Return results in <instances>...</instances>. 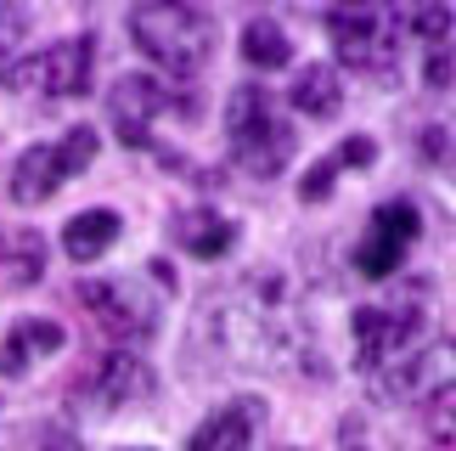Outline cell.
Instances as JSON below:
<instances>
[{"mask_svg": "<svg viewBox=\"0 0 456 451\" xmlns=\"http://www.w3.org/2000/svg\"><path fill=\"white\" fill-rule=\"evenodd\" d=\"M225 147H232L237 169L271 181V176L288 169L299 135H293L288 113L276 108V96L265 91V85H237V91L225 96Z\"/></svg>", "mask_w": 456, "mask_h": 451, "instance_id": "cell-2", "label": "cell"}, {"mask_svg": "<svg viewBox=\"0 0 456 451\" xmlns=\"http://www.w3.org/2000/svg\"><path fill=\"white\" fill-rule=\"evenodd\" d=\"M96 164V130H68L62 142H40V147H28L23 159L12 164V181H6V193L12 203H23V209H34V203H45V198H57V186L62 181H74L79 169H91Z\"/></svg>", "mask_w": 456, "mask_h": 451, "instance_id": "cell-8", "label": "cell"}, {"mask_svg": "<svg viewBox=\"0 0 456 451\" xmlns=\"http://www.w3.org/2000/svg\"><path fill=\"white\" fill-rule=\"evenodd\" d=\"M220 344L232 350L242 367H282L310 350V327L288 299L282 276H248L220 299Z\"/></svg>", "mask_w": 456, "mask_h": 451, "instance_id": "cell-1", "label": "cell"}, {"mask_svg": "<svg viewBox=\"0 0 456 451\" xmlns=\"http://www.w3.org/2000/svg\"><path fill=\"white\" fill-rule=\"evenodd\" d=\"M158 113H191V102L175 91V85L152 79V74H125V79L113 85L108 119H113V130H118V142H125V147H147L152 142V119Z\"/></svg>", "mask_w": 456, "mask_h": 451, "instance_id": "cell-10", "label": "cell"}, {"mask_svg": "<svg viewBox=\"0 0 456 451\" xmlns=\"http://www.w3.org/2000/svg\"><path fill=\"white\" fill-rule=\"evenodd\" d=\"M175 242H181L191 259H220V254H232L237 226L215 209H186V215H175Z\"/></svg>", "mask_w": 456, "mask_h": 451, "instance_id": "cell-17", "label": "cell"}, {"mask_svg": "<svg viewBox=\"0 0 456 451\" xmlns=\"http://www.w3.org/2000/svg\"><path fill=\"white\" fill-rule=\"evenodd\" d=\"M428 429H434V440H440L445 451H456V395H445V401L428 406Z\"/></svg>", "mask_w": 456, "mask_h": 451, "instance_id": "cell-22", "label": "cell"}, {"mask_svg": "<svg viewBox=\"0 0 456 451\" xmlns=\"http://www.w3.org/2000/svg\"><path fill=\"white\" fill-rule=\"evenodd\" d=\"M34 451H85V446H79L74 435H45V440L34 446Z\"/></svg>", "mask_w": 456, "mask_h": 451, "instance_id": "cell-24", "label": "cell"}, {"mask_svg": "<svg viewBox=\"0 0 456 451\" xmlns=\"http://www.w3.org/2000/svg\"><path fill=\"white\" fill-rule=\"evenodd\" d=\"M440 451H445V446H440Z\"/></svg>", "mask_w": 456, "mask_h": 451, "instance_id": "cell-26", "label": "cell"}, {"mask_svg": "<svg viewBox=\"0 0 456 451\" xmlns=\"http://www.w3.org/2000/svg\"><path fill=\"white\" fill-rule=\"evenodd\" d=\"M91 74H96V40L91 34H74V40H57L45 51H28V57H6L0 62V85L12 91H28V96H85L91 91Z\"/></svg>", "mask_w": 456, "mask_h": 451, "instance_id": "cell-5", "label": "cell"}, {"mask_svg": "<svg viewBox=\"0 0 456 451\" xmlns=\"http://www.w3.org/2000/svg\"><path fill=\"white\" fill-rule=\"evenodd\" d=\"M85 401H91L96 412H118V406H142L152 401V390H158V378L152 367L135 350H113V356H102L91 373H85Z\"/></svg>", "mask_w": 456, "mask_h": 451, "instance_id": "cell-12", "label": "cell"}, {"mask_svg": "<svg viewBox=\"0 0 456 451\" xmlns=\"http://www.w3.org/2000/svg\"><path fill=\"white\" fill-rule=\"evenodd\" d=\"M400 17H406V34H417L428 51L445 45V40H451V23H456L451 6H417V12H400Z\"/></svg>", "mask_w": 456, "mask_h": 451, "instance_id": "cell-21", "label": "cell"}, {"mask_svg": "<svg viewBox=\"0 0 456 451\" xmlns=\"http://www.w3.org/2000/svg\"><path fill=\"white\" fill-rule=\"evenodd\" d=\"M62 327L57 322H45V316H23V322H12V333L0 339V378H23L34 361H45V356H57L62 350Z\"/></svg>", "mask_w": 456, "mask_h": 451, "instance_id": "cell-14", "label": "cell"}, {"mask_svg": "<svg viewBox=\"0 0 456 451\" xmlns=\"http://www.w3.org/2000/svg\"><path fill=\"white\" fill-rule=\"evenodd\" d=\"M130 40L164 68V74H198L215 57V17L181 0H152L130 12Z\"/></svg>", "mask_w": 456, "mask_h": 451, "instance_id": "cell-3", "label": "cell"}, {"mask_svg": "<svg viewBox=\"0 0 456 451\" xmlns=\"http://www.w3.org/2000/svg\"><path fill=\"white\" fill-rule=\"evenodd\" d=\"M372 395L389 406H434L456 395V339L423 333L411 350H400L389 367L372 373Z\"/></svg>", "mask_w": 456, "mask_h": 451, "instance_id": "cell-4", "label": "cell"}, {"mask_svg": "<svg viewBox=\"0 0 456 451\" xmlns=\"http://www.w3.org/2000/svg\"><path fill=\"white\" fill-rule=\"evenodd\" d=\"M349 333H355V367L372 378L378 367H389L400 350H411L423 339V316H417V305H361Z\"/></svg>", "mask_w": 456, "mask_h": 451, "instance_id": "cell-11", "label": "cell"}, {"mask_svg": "<svg viewBox=\"0 0 456 451\" xmlns=\"http://www.w3.org/2000/svg\"><path fill=\"white\" fill-rule=\"evenodd\" d=\"M28 34V12L23 6H0V62H6V51Z\"/></svg>", "mask_w": 456, "mask_h": 451, "instance_id": "cell-23", "label": "cell"}, {"mask_svg": "<svg viewBox=\"0 0 456 451\" xmlns=\"http://www.w3.org/2000/svg\"><path fill=\"white\" fill-rule=\"evenodd\" d=\"M372 142H366V135H355V142H344L338 152H332V159H322V164H315L310 169V176L299 181V198L305 203H322L327 193H332V176H338V169H349V164H372Z\"/></svg>", "mask_w": 456, "mask_h": 451, "instance_id": "cell-20", "label": "cell"}, {"mask_svg": "<svg viewBox=\"0 0 456 451\" xmlns=\"http://www.w3.org/2000/svg\"><path fill=\"white\" fill-rule=\"evenodd\" d=\"M259 423H265V401L237 395V401H225L215 418H203L198 429H191L186 451H254Z\"/></svg>", "mask_w": 456, "mask_h": 451, "instance_id": "cell-13", "label": "cell"}, {"mask_svg": "<svg viewBox=\"0 0 456 451\" xmlns=\"http://www.w3.org/2000/svg\"><path fill=\"white\" fill-rule=\"evenodd\" d=\"M45 237L34 226H0V283L6 288H34L45 276Z\"/></svg>", "mask_w": 456, "mask_h": 451, "instance_id": "cell-15", "label": "cell"}, {"mask_svg": "<svg viewBox=\"0 0 456 451\" xmlns=\"http://www.w3.org/2000/svg\"><path fill=\"white\" fill-rule=\"evenodd\" d=\"M118 242V215L113 209H85L62 226V249L74 266H91V259H102Z\"/></svg>", "mask_w": 456, "mask_h": 451, "instance_id": "cell-18", "label": "cell"}, {"mask_svg": "<svg viewBox=\"0 0 456 451\" xmlns=\"http://www.w3.org/2000/svg\"><path fill=\"white\" fill-rule=\"evenodd\" d=\"M293 113H305V119H332L344 108V79H338V68L332 62H305L299 74H293Z\"/></svg>", "mask_w": 456, "mask_h": 451, "instance_id": "cell-16", "label": "cell"}, {"mask_svg": "<svg viewBox=\"0 0 456 451\" xmlns=\"http://www.w3.org/2000/svg\"><path fill=\"white\" fill-rule=\"evenodd\" d=\"M327 34L338 45V62L361 68V74H389L400 62L406 17L395 6H338V12H327Z\"/></svg>", "mask_w": 456, "mask_h": 451, "instance_id": "cell-7", "label": "cell"}, {"mask_svg": "<svg viewBox=\"0 0 456 451\" xmlns=\"http://www.w3.org/2000/svg\"><path fill=\"white\" fill-rule=\"evenodd\" d=\"M417 232H423V215H417L411 198H395V203H378L372 220H366V232L355 242V271L372 276V283H383V276H395L400 266H406L411 242Z\"/></svg>", "mask_w": 456, "mask_h": 451, "instance_id": "cell-9", "label": "cell"}, {"mask_svg": "<svg viewBox=\"0 0 456 451\" xmlns=\"http://www.w3.org/2000/svg\"><path fill=\"white\" fill-rule=\"evenodd\" d=\"M152 276H96L79 288V299L91 305V316L108 327L118 344H147L158 333V288L169 283L164 266H147Z\"/></svg>", "mask_w": 456, "mask_h": 451, "instance_id": "cell-6", "label": "cell"}, {"mask_svg": "<svg viewBox=\"0 0 456 451\" xmlns=\"http://www.w3.org/2000/svg\"><path fill=\"white\" fill-rule=\"evenodd\" d=\"M242 57H248L259 74H271V68H288V62H293V45H288L282 23H271V17H254V23L242 29Z\"/></svg>", "mask_w": 456, "mask_h": 451, "instance_id": "cell-19", "label": "cell"}, {"mask_svg": "<svg viewBox=\"0 0 456 451\" xmlns=\"http://www.w3.org/2000/svg\"><path fill=\"white\" fill-rule=\"evenodd\" d=\"M288 451H293V446H288Z\"/></svg>", "mask_w": 456, "mask_h": 451, "instance_id": "cell-25", "label": "cell"}]
</instances>
